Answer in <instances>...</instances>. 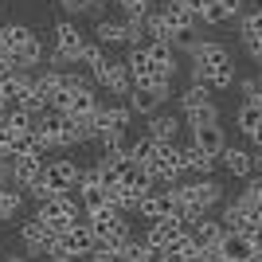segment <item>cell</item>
Masks as SVG:
<instances>
[{"instance_id": "obj_38", "label": "cell", "mask_w": 262, "mask_h": 262, "mask_svg": "<svg viewBox=\"0 0 262 262\" xmlns=\"http://www.w3.org/2000/svg\"><path fill=\"white\" fill-rule=\"evenodd\" d=\"M251 262H262V251H254V258H251Z\"/></svg>"}, {"instance_id": "obj_8", "label": "cell", "mask_w": 262, "mask_h": 262, "mask_svg": "<svg viewBox=\"0 0 262 262\" xmlns=\"http://www.w3.org/2000/svg\"><path fill=\"white\" fill-rule=\"evenodd\" d=\"M51 239H55V235L43 227V219L32 215V219H24V223H20V243H24V254H28V258H39Z\"/></svg>"}, {"instance_id": "obj_27", "label": "cell", "mask_w": 262, "mask_h": 262, "mask_svg": "<svg viewBox=\"0 0 262 262\" xmlns=\"http://www.w3.org/2000/svg\"><path fill=\"white\" fill-rule=\"evenodd\" d=\"M184 118H188V125H211V121H219V110H215V102H204L196 110H184Z\"/></svg>"}, {"instance_id": "obj_17", "label": "cell", "mask_w": 262, "mask_h": 262, "mask_svg": "<svg viewBox=\"0 0 262 262\" xmlns=\"http://www.w3.org/2000/svg\"><path fill=\"white\" fill-rule=\"evenodd\" d=\"M180 161H184V172H192V176H211V172H215V157H208L192 141L180 149Z\"/></svg>"}, {"instance_id": "obj_6", "label": "cell", "mask_w": 262, "mask_h": 262, "mask_svg": "<svg viewBox=\"0 0 262 262\" xmlns=\"http://www.w3.org/2000/svg\"><path fill=\"white\" fill-rule=\"evenodd\" d=\"M219 254H223V262H251L254 258L251 231H223V239H219Z\"/></svg>"}, {"instance_id": "obj_39", "label": "cell", "mask_w": 262, "mask_h": 262, "mask_svg": "<svg viewBox=\"0 0 262 262\" xmlns=\"http://www.w3.org/2000/svg\"><path fill=\"white\" fill-rule=\"evenodd\" d=\"M102 4H121V0H102Z\"/></svg>"}, {"instance_id": "obj_23", "label": "cell", "mask_w": 262, "mask_h": 262, "mask_svg": "<svg viewBox=\"0 0 262 262\" xmlns=\"http://www.w3.org/2000/svg\"><path fill=\"white\" fill-rule=\"evenodd\" d=\"M235 125H239V133L254 137V129L262 125V110H258V106H251V102H243L239 114H235Z\"/></svg>"}, {"instance_id": "obj_2", "label": "cell", "mask_w": 262, "mask_h": 262, "mask_svg": "<svg viewBox=\"0 0 262 262\" xmlns=\"http://www.w3.org/2000/svg\"><path fill=\"white\" fill-rule=\"evenodd\" d=\"M90 78L98 82V86H106V94H129V71H125V59H110L106 51L94 59V63L86 67Z\"/></svg>"}, {"instance_id": "obj_21", "label": "cell", "mask_w": 262, "mask_h": 262, "mask_svg": "<svg viewBox=\"0 0 262 262\" xmlns=\"http://www.w3.org/2000/svg\"><path fill=\"white\" fill-rule=\"evenodd\" d=\"M137 215L153 223V219H164V215H172V204H168V196H164V192H149V196H145L141 204H137Z\"/></svg>"}, {"instance_id": "obj_20", "label": "cell", "mask_w": 262, "mask_h": 262, "mask_svg": "<svg viewBox=\"0 0 262 262\" xmlns=\"http://www.w3.org/2000/svg\"><path fill=\"white\" fill-rule=\"evenodd\" d=\"M94 39H98L102 47L125 43V20H110V16H102V20L94 24Z\"/></svg>"}, {"instance_id": "obj_19", "label": "cell", "mask_w": 262, "mask_h": 262, "mask_svg": "<svg viewBox=\"0 0 262 262\" xmlns=\"http://www.w3.org/2000/svg\"><path fill=\"white\" fill-rule=\"evenodd\" d=\"M32 28L28 24H20V20H4L0 24V51H20L28 39H32Z\"/></svg>"}, {"instance_id": "obj_32", "label": "cell", "mask_w": 262, "mask_h": 262, "mask_svg": "<svg viewBox=\"0 0 262 262\" xmlns=\"http://www.w3.org/2000/svg\"><path fill=\"white\" fill-rule=\"evenodd\" d=\"M251 176H262V149L258 145L251 149Z\"/></svg>"}, {"instance_id": "obj_4", "label": "cell", "mask_w": 262, "mask_h": 262, "mask_svg": "<svg viewBox=\"0 0 262 262\" xmlns=\"http://www.w3.org/2000/svg\"><path fill=\"white\" fill-rule=\"evenodd\" d=\"M43 153H20V157H12V172H8V180L16 188H20V192H28V188L35 184V180H39V176H43Z\"/></svg>"}, {"instance_id": "obj_14", "label": "cell", "mask_w": 262, "mask_h": 262, "mask_svg": "<svg viewBox=\"0 0 262 262\" xmlns=\"http://www.w3.org/2000/svg\"><path fill=\"white\" fill-rule=\"evenodd\" d=\"M161 16H164V24H168V32H188V28H196L200 24V16L192 8H184V4H180V0H168V4H164L161 8Z\"/></svg>"}, {"instance_id": "obj_26", "label": "cell", "mask_w": 262, "mask_h": 262, "mask_svg": "<svg viewBox=\"0 0 262 262\" xmlns=\"http://www.w3.org/2000/svg\"><path fill=\"white\" fill-rule=\"evenodd\" d=\"M204 102H211V90L204 86V82H192V86L180 94V110H196V106H204Z\"/></svg>"}, {"instance_id": "obj_22", "label": "cell", "mask_w": 262, "mask_h": 262, "mask_svg": "<svg viewBox=\"0 0 262 262\" xmlns=\"http://www.w3.org/2000/svg\"><path fill=\"white\" fill-rule=\"evenodd\" d=\"M20 208H24V192H20L16 184H0V223H4V219H12Z\"/></svg>"}, {"instance_id": "obj_9", "label": "cell", "mask_w": 262, "mask_h": 262, "mask_svg": "<svg viewBox=\"0 0 262 262\" xmlns=\"http://www.w3.org/2000/svg\"><path fill=\"white\" fill-rule=\"evenodd\" d=\"M164 94L153 86H129V94H125V106L133 110V114H141V118H149V114H157V110L164 106Z\"/></svg>"}, {"instance_id": "obj_25", "label": "cell", "mask_w": 262, "mask_h": 262, "mask_svg": "<svg viewBox=\"0 0 262 262\" xmlns=\"http://www.w3.org/2000/svg\"><path fill=\"white\" fill-rule=\"evenodd\" d=\"M78 204H82V215H86V211L106 208V188H102V184H94V188H78Z\"/></svg>"}, {"instance_id": "obj_10", "label": "cell", "mask_w": 262, "mask_h": 262, "mask_svg": "<svg viewBox=\"0 0 262 262\" xmlns=\"http://www.w3.org/2000/svg\"><path fill=\"white\" fill-rule=\"evenodd\" d=\"M176 235H184V223H180L176 215H164V219H153V223H149V231H145V243H149L153 251H161V247H168Z\"/></svg>"}, {"instance_id": "obj_15", "label": "cell", "mask_w": 262, "mask_h": 262, "mask_svg": "<svg viewBox=\"0 0 262 262\" xmlns=\"http://www.w3.org/2000/svg\"><path fill=\"white\" fill-rule=\"evenodd\" d=\"M180 125H184V121L176 118V114H161V110H157V114H149V137H153V141H176V137H180Z\"/></svg>"}, {"instance_id": "obj_1", "label": "cell", "mask_w": 262, "mask_h": 262, "mask_svg": "<svg viewBox=\"0 0 262 262\" xmlns=\"http://www.w3.org/2000/svg\"><path fill=\"white\" fill-rule=\"evenodd\" d=\"M90 251H94V235H90V227H86V223H75L67 235H55V239L47 243L43 254L51 262H78V258H90Z\"/></svg>"}, {"instance_id": "obj_35", "label": "cell", "mask_w": 262, "mask_h": 262, "mask_svg": "<svg viewBox=\"0 0 262 262\" xmlns=\"http://www.w3.org/2000/svg\"><path fill=\"white\" fill-rule=\"evenodd\" d=\"M4 262H32V258H28V254H8Z\"/></svg>"}, {"instance_id": "obj_33", "label": "cell", "mask_w": 262, "mask_h": 262, "mask_svg": "<svg viewBox=\"0 0 262 262\" xmlns=\"http://www.w3.org/2000/svg\"><path fill=\"white\" fill-rule=\"evenodd\" d=\"M254 90H258V82H254V78H243V98H254Z\"/></svg>"}, {"instance_id": "obj_24", "label": "cell", "mask_w": 262, "mask_h": 262, "mask_svg": "<svg viewBox=\"0 0 262 262\" xmlns=\"http://www.w3.org/2000/svg\"><path fill=\"white\" fill-rule=\"evenodd\" d=\"M219 223H223V231H251V223H247V215L239 211V204H235V200H231V204H223Z\"/></svg>"}, {"instance_id": "obj_16", "label": "cell", "mask_w": 262, "mask_h": 262, "mask_svg": "<svg viewBox=\"0 0 262 262\" xmlns=\"http://www.w3.org/2000/svg\"><path fill=\"white\" fill-rule=\"evenodd\" d=\"M219 164H223L231 176H239V180H251V153H247V149H239V145H223V153H219Z\"/></svg>"}, {"instance_id": "obj_37", "label": "cell", "mask_w": 262, "mask_h": 262, "mask_svg": "<svg viewBox=\"0 0 262 262\" xmlns=\"http://www.w3.org/2000/svg\"><path fill=\"white\" fill-rule=\"evenodd\" d=\"M251 141H254V145H258V149H262V125H258V129H254V137H251Z\"/></svg>"}, {"instance_id": "obj_18", "label": "cell", "mask_w": 262, "mask_h": 262, "mask_svg": "<svg viewBox=\"0 0 262 262\" xmlns=\"http://www.w3.org/2000/svg\"><path fill=\"white\" fill-rule=\"evenodd\" d=\"M188 235H192V243L196 247H215L219 239H223V223L219 219H211V215H200L192 227H188Z\"/></svg>"}, {"instance_id": "obj_28", "label": "cell", "mask_w": 262, "mask_h": 262, "mask_svg": "<svg viewBox=\"0 0 262 262\" xmlns=\"http://www.w3.org/2000/svg\"><path fill=\"white\" fill-rule=\"evenodd\" d=\"M153 153H157V141L149 137V133H145V137H137V141L129 145V157H133L137 164H149V161H153Z\"/></svg>"}, {"instance_id": "obj_12", "label": "cell", "mask_w": 262, "mask_h": 262, "mask_svg": "<svg viewBox=\"0 0 262 262\" xmlns=\"http://www.w3.org/2000/svg\"><path fill=\"white\" fill-rule=\"evenodd\" d=\"M192 145L204 149L208 157H219V153H223V145H227V133H223L219 121H211V125H192Z\"/></svg>"}, {"instance_id": "obj_5", "label": "cell", "mask_w": 262, "mask_h": 262, "mask_svg": "<svg viewBox=\"0 0 262 262\" xmlns=\"http://www.w3.org/2000/svg\"><path fill=\"white\" fill-rule=\"evenodd\" d=\"M78 168H82V164H75L71 157H59V161L43 164V176H39V180L51 188L55 196H59V192H67V188H75V184H78Z\"/></svg>"}, {"instance_id": "obj_31", "label": "cell", "mask_w": 262, "mask_h": 262, "mask_svg": "<svg viewBox=\"0 0 262 262\" xmlns=\"http://www.w3.org/2000/svg\"><path fill=\"white\" fill-rule=\"evenodd\" d=\"M219 4H223V12H227V20L243 16V0H219Z\"/></svg>"}, {"instance_id": "obj_34", "label": "cell", "mask_w": 262, "mask_h": 262, "mask_svg": "<svg viewBox=\"0 0 262 262\" xmlns=\"http://www.w3.org/2000/svg\"><path fill=\"white\" fill-rule=\"evenodd\" d=\"M180 4H184V8H192L200 16V8H204V4H208V0H180Z\"/></svg>"}, {"instance_id": "obj_40", "label": "cell", "mask_w": 262, "mask_h": 262, "mask_svg": "<svg viewBox=\"0 0 262 262\" xmlns=\"http://www.w3.org/2000/svg\"><path fill=\"white\" fill-rule=\"evenodd\" d=\"M258 180H262V176H258Z\"/></svg>"}, {"instance_id": "obj_29", "label": "cell", "mask_w": 262, "mask_h": 262, "mask_svg": "<svg viewBox=\"0 0 262 262\" xmlns=\"http://www.w3.org/2000/svg\"><path fill=\"white\" fill-rule=\"evenodd\" d=\"M200 43H204V35H200L196 28H188V32H176V35H172V51H188V55H192Z\"/></svg>"}, {"instance_id": "obj_13", "label": "cell", "mask_w": 262, "mask_h": 262, "mask_svg": "<svg viewBox=\"0 0 262 262\" xmlns=\"http://www.w3.org/2000/svg\"><path fill=\"white\" fill-rule=\"evenodd\" d=\"M196 243H192V235H176L172 243H168V247H161V251H157V262H196Z\"/></svg>"}, {"instance_id": "obj_30", "label": "cell", "mask_w": 262, "mask_h": 262, "mask_svg": "<svg viewBox=\"0 0 262 262\" xmlns=\"http://www.w3.org/2000/svg\"><path fill=\"white\" fill-rule=\"evenodd\" d=\"M231 82H235V59L223 63V67H215V75L208 78V90H227Z\"/></svg>"}, {"instance_id": "obj_36", "label": "cell", "mask_w": 262, "mask_h": 262, "mask_svg": "<svg viewBox=\"0 0 262 262\" xmlns=\"http://www.w3.org/2000/svg\"><path fill=\"white\" fill-rule=\"evenodd\" d=\"M247 102H251V106H258V110H262V90H254V98H247Z\"/></svg>"}, {"instance_id": "obj_7", "label": "cell", "mask_w": 262, "mask_h": 262, "mask_svg": "<svg viewBox=\"0 0 262 262\" xmlns=\"http://www.w3.org/2000/svg\"><path fill=\"white\" fill-rule=\"evenodd\" d=\"M133 121L129 106H98L94 110V125H98V137H110V133H125Z\"/></svg>"}, {"instance_id": "obj_3", "label": "cell", "mask_w": 262, "mask_h": 262, "mask_svg": "<svg viewBox=\"0 0 262 262\" xmlns=\"http://www.w3.org/2000/svg\"><path fill=\"white\" fill-rule=\"evenodd\" d=\"M231 63V51L223 43H215V39H204V43L192 51V82H204L208 86V78L215 75V67Z\"/></svg>"}, {"instance_id": "obj_11", "label": "cell", "mask_w": 262, "mask_h": 262, "mask_svg": "<svg viewBox=\"0 0 262 262\" xmlns=\"http://www.w3.org/2000/svg\"><path fill=\"white\" fill-rule=\"evenodd\" d=\"M235 204H239V211L247 215V223H251V227H258V223H262V180H258V176H251V180H247V188L239 192V200H235Z\"/></svg>"}]
</instances>
